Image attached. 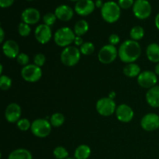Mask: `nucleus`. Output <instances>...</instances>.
Here are the masks:
<instances>
[{"instance_id":"45","label":"nucleus","mask_w":159,"mask_h":159,"mask_svg":"<svg viewBox=\"0 0 159 159\" xmlns=\"http://www.w3.org/2000/svg\"><path fill=\"white\" fill-rule=\"evenodd\" d=\"M66 159H75V158H66Z\"/></svg>"},{"instance_id":"8","label":"nucleus","mask_w":159,"mask_h":159,"mask_svg":"<svg viewBox=\"0 0 159 159\" xmlns=\"http://www.w3.org/2000/svg\"><path fill=\"white\" fill-rule=\"evenodd\" d=\"M118 56V51L113 45L107 44L101 48L98 53V59L104 65H109L114 61Z\"/></svg>"},{"instance_id":"28","label":"nucleus","mask_w":159,"mask_h":159,"mask_svg":"<svg viewBox=\"0 0 159 159\" xmlns=\"http://www.w3.org/2000/svg\"><path fill=\"white\" fill-rule=\"evenodd\" d=\"M53 155L57 159H66L68 158V152L65 148L58 146L54 149Z\"/></svg>"},{"instance_id":"46","label":"nucleus","mask_w":159,"mask_h":159,"mask_svg":"<svg viewBox=\"0 0 159 159\" xmlns=\"http://www.w3.org/2000/svg\"><path fill=\"white\" fill-rule=\"evenodd\" d=\"M27 1H33V0H27Z\"/></svg>"},{"instance_id":"40","label":"nucleus","mask_w":159,"mask_h":159,"mask_svg":"<svg viewBox=\"0 0 159 159\" xmlns=\"http://www.w3.org/2000/svg\"><path fill=\"white\" fill-rule=\"evenodd\" d=\"M95 5H96V7L102 8V6L104 5V3L102 2V0H96V2H95Z\"/></svg>"},{"instance_id":"16","label":"nucleus","mask_w":159,"mask_h":159,"mask_svg":"<svg viewBox=\"0 0 159 159\" xmlns=\"http://www.w3.org/2000/svg\"><path fill=\"white\" fill-rule=\"evenodd\" d=\"M21 18L23 23L29 25L36 24L40 19V13L35 8H27L24 9L21 14Z\"/></svg>"},{"instance_id":"35","label":"nucleus","mask_w":159,"mask_h":159,"mask_svg":"<svg viewBox=\"0 0 159 159\" xmlns=\"http://www.w3.org/2000/svg\"><path fill=\"white\" fill-rule=\"evenodd\" d=\"M134 4V0H118V5L121 9H128Z\"/></svg>"},{"instance_id":"41","label":"nucleus","mask_w":159,"mask_h":159,"mask_svg":"<svg viewBox=\"0 0 159 159\" xmlns=\"http://www.w3.org/2000/svg\"><path fill=\"white\" fill-rule=\"evenodd\" d=\"M155 26H156L157 29L159 30V12L156 15L155 19Z\"/></svg>"},{"instance_id":"20","label":"nucleus","mask_w":159,"mask_h":159,"mask_svg":"<svg viewBox=\"0 0 159 159\" xmlns=\"http://www.w3.org/2000/svg\"><path fill=\"white\" fill-rule=\"evenodd\" d=\"M146 55L148 59L153 63L159 62V44L152 43L146 48Z\"/></svg>"},{"instance_id":"44","label":"nucleus","mask_w":159,"mask_h":159,"mask_svg":"<svg viewBox=\"0 0 159 159\" xmlns=\"http://www.w3.org/2000/svg\"><path fill=\"white\" fill-rule=\"evenodd\" d=\"M70 1H72V2H78V1H79V0H70Z\"/></svg>"},{"instance_id":"21","label":"nucleus","mask_w":159,"mask_h":159,"mask_svg":"<svg viewBox=\"0 0 159 159\" xmlns=\"http://www.w3.org/2000/svg\"><path fill=\"white\" fill-rule=\"evenodd\" d=\"M8 159H33V156L27 149L17 148L9 154Z\"/></svg>"},{"instance_id":"32","label":"nucleus","mask_w":159,"mask_h":159,"mask_svg":"<svg viewBox=\"0 0 159 159\" xmlns=\"http://www.w3.org/2000/svg\"><path fill=\"white\" fill-rule=\"evenodd\" d=\"M56 20H57V16H56L55 13L53 12H48L45 14L43 17V20L44 24L48 25V26H51L54 24Z\"/></svg>"},{"instance_id":"6","label":"nucleus","mask_w":159,"mask_h":159,"mask_svg":"<svg viewBox=\"0 0 159 159\" xmlns=\"http://www.w3.org/2000/svg\"><path fill=\"white\" fill-rule=\"evenodd\" d=\"M116 102L109 97H103L97 101L96 105V111L99 115L103 116H110L116 113Z\"/></svg>"},{"instance_id":"13","label":"nucleus","mask_w":159,"mask_h":159,"mask_svg":"<svg viewBox=\"0 0 159 159\" xmlns=\"http://www.w3.org/2000/svg\"><path fill=\"white\" fill-rule=\"evenodd\" d=\"M96 5L93 0H79L75 5V11L82 16L90 15L95 10Z\"/></svg>"},{"instance_id":"26","label":"nucleus","mask_w":159,"mask_h":159,"mask_svg":"<svg viewBox=\"0 0 159 159\" xmlns=\"http://www.w3.org/2000/svg\"><path fill=\"white\" fill-rule=\"evenodd\" d=\"M65 116L61 113H55L51 115L50 118V123L51 126L54 127H59L65 123Z\"/></svg>"},{"instance_id":"17","label":"nucleus","mask_w":159,"mask_h":159,"mask_svg":"<svg viewBox=\"0 0 159 159\" xmlns=\"http://www.w3.org/2000/svg\"><path fill=\"white\" fill-rule=\"evenodd\" d=\"M2 52L9 58H16L20 54V46L15 40H6L2 43Z\"/></svg>"},{"instance_id":"31","label":"nucleus","mask_w":159,"mask_h":159,"mask_svg":"<svg viewBox=\"0 0 159 159\" xmlns=\"http://www.w3.org/2000/svg\"><path fill=\"white\" fill-rule=\"evenodd\" d=\"M31 123L30 122V120L26 118H23V119H20L18 122L16 123L17 127L20 129L22 131H26V130H30L31 128Z\"/></svg>"},{"instance_id":"12","label":"nucleus","mask_w":159,"mask_h":159,"mask_svg":"<svg viewBox=\"0 0 159 159\" xmlns=\"http://www.w3.org/2000/svg\"><path fill=\"white\" fill-rule=\"evenodd\" d=\"M34 36L37 41L41 44H46L52 37V32L49 26L46 24H40L36 27Z\"/></svg>"},{"instance_id":"30","label":"nucleus","mask_w":159,"mask_h":159,"mask_svg":"<svg viewBox=\"0 0 159 159\" xmlns=\"http://www.w3.org/2000/svg\"><path fill=\"white\" fill-rule=\"evenodd\" d=\"M18 32L19 34H20L21 37H28V36L30 34L31 28L29 24H26V23L22 22V23H20L18 26Z\"/></svg>"},{"instance_id":"14","label":"nucleus","mask_w":159,"mask_h":159,"mask_svg":"<svg viewBox=\"0 0 159 159\" xmlns=\"http://www.w3.org/2000/svg\"><path fill=\"white\" fill-rule=\"evenodd\" d=\"M116 116L119 121L123 123H129L133 120L134 113L130 106L127 104H120L116 107Z\"/></svg>"},{"instance_id":"2","label":"nucleus","mask_w":159,"mask_h":159,"mask_svg":"<svg viewBox=\"0 0 159 159\" xmlns=\"http://www.w3.org/2000/svg\"><path fill=\"white\" fill-rule=\"evenodd\" d=\"M121 8L118 3L113 1H108L104 3L101 8V16L107 23H116L120 17Z\"/></svg>"},{"instance_id":"24","label":"nucleus","mask_w":159,"mask_h":159,"mask_svg":"<svg viewBox=\"0 0 159 159\" xmlns=\"http://www.w3.org/2000/svg\"><path fill=\"white\" fill-rule=\"evenodd\" d=\"M91 155V148L86 144H81L75 151V159H88Z\"/></svg>"},{"instance_id":"47","label":"nucleus","mask_w":159,"mask_h":159,"mask_svg":"<svg viewBox=\"0 0 159 159\" xmlns=\"http://www.w3.org/2000/svg\"><path fill=\"white\" fill-rule=\"evenodd\" d=\"M158 115H159V114H158Z\"/></svg>"},{"instance_id":"37","label":"nucleus","mask_w":159,"mask_h":159,"mask_svg":"<svg viewBox=\"0 0 159 159\" xmlns=\"http://www.w3.org/2000/svg\"><path fill=\"white\" fill-rule=\"evenodd\" d=\"M15 0H0V6L2 8L10 7L14 3Z\"/></svg>"},{"instance_id":"29","label":"nucleus","mask_w":159,"mask_h":159,"mask_svg":"<svg viewBox=\"0 0 159 159\" xmlns=\"http://www.w3.org/2000/svg\"><path fill=\"white\" fill-rule=\"evenodd\" d=\"M12 81L9 76L2 75L0 77V89L3 91L9 89L12 86Z\"/></svg>"},{"instance_id":"15","label":"nucleus","mask_w":159,"mask_h":159,"mask_svg":"<svg viewBox=\"0 0 159 159\" xmlns=\"http://www.w3.org/2000/svg\"><path fill=\"white\" fill-rule=\"evenodd\" d=\"M22 110L19 104L12 102L9 104L5 110V118L9 123H17L20 120Z\"/></svg>"},{"instance_id":"18","label":"nucleus","mask_w":159,"mask_h":159,"mask_svg":"<svg viewBox=\"0 0 159 159\" xmlns=\"http://www.w3.org/2000/svg\"><path fill=\"white\" fill-rule=\"evenodd\" d=\"M54 13L59 20L68 22L72 19L74 16V10L67 5H61L56 8Z\"/></svg>"},{"instance_id":"9","label":"nucleus","mask_w":159,"mask_h":159,"mask_svg":"<svg viewBox=\"0 0 159 159\" xmlns=\"http://www.w3.org/2000/svg\"><path fill=\"white\" fill-rule=\"evenodd\" d=\"M152 12V5L148 0H136L133 6V12L139 20H146Z\"/></svg>"},{"instance_id":"39","label":"nucleus","mask_w":159,"mask_h":159,"mask_svg":"<svg viewBox=\"0 0 159 159\" xmlns=\"http://www.w3.org/2000/svg\"><path fill=\"white\" fill-rule=\"evenodd\" d=\"M5 38V33L4 30L2 29V27L0 28V42L3 43V41H4Z\"/></svg>"},{"instance_id":"43","label":"nucleus","mask_w":159,"mask_h":159,"mask_svg":"<svg viewBox=\"0 0 159 159\" xmlns=\"http://www.w3.org/2000/svg\"><path fill=\"white\" fill-rule=\"evenodd\" d=\"M155 73L157 75L159 76V62H158V63H157V65H155Z\"/></svg>"},{"instance_id":"7","label":"nucleus","mask_w":159,"mask_h":159,"mask_svg":"<svg viewBox=\"0 0 159 159\" xmlns=\"http://www.w3.org/2000/svg\"><path fill=\"white\" fill-rule=\"evenodd\" d=\"M42 69L40 67L31 64V65H27L23 67L21 70V76L26 82H37L41 79Z\"/></svg>"},{"instance_id":"22","label":"nucleus","mask_w":159,"mask_h":159,"mask_svg":"<svg viewBox=\"0 0 159 159\" xmlns=\"http://www.w3.org/2000/svg\"><path fill=\"white\" fill-rule=\"evenodd\" d=\"M123 72L127 77L135 78L138 77L141 74V71L139 65L134 62V63L127 64V65L123 69Z\"/></svg>"},{"instance_id":"38","label":"nucleus","mask_w":159,"mask_h":159,"mask_svg":"<svg viewBox=\"0 0 159 159\" xmlns=\"http://www.w3.org/2000/svg\"><path fill=\"white\" fill-rule=\"evenodd\" d=\"M75 44L76 45V46H82V44H83V40H82V38L81 37H75V41H74Z\"/></svg>"},{"instance_id":"36","label":"nucleus","mask_w":159,"mask_h":159,"mask_svg":"<svg viewBox=\"0 0 159 159\" xmlns=\"http://www.w3.org/2000/svg\"><path fill=\"white\" fill-rule=\"evenodd\" d=\"M109 43H110V44L116 46V44H118L120 43V37L117 34H112L109 37Z\"/></svg>"},{"instance_id":"33","label":"nucleus","mask_w":159,"mask_h":159,"mask_svg":"<svg viewBox=\"0 0 159 159\" xmlns=\"http://www.w3.org/2000/svg\"><path fill=\"white\" fill-rule=\"evenodd\" d=\"M46 62V57L43 54H41V53H39V54H37L34 57V65H37V66L40 67L41 68L43 65Z\"/></svg>"},{"instance_id":"27","label":"nucleus","mask_w":159,"mask_h":159,"mask_svg":"<svg viewBox=\"0 0 159 159\" xmlns=\"http://www.w3.org/2000/svg\"><path fill=\"white\" fill-rule=\"evenodd\" d=\"M79 50L81 51V54L83 55H91L95 51V46L92 42H84Z\"/></svg>"},{"instance_id":"19","label":"nucleus","mask_w":159,"mask_h":159,"mask_svg":"<svg viewBox=\"0 0 159 159\" xmlns=\"http://www.w3.org/2000/svg\"><path fill=\"white\" fill-rule=\"evenodd\" d=\"M146 101L153 108L159 107V85H155L149 89L146 93Z\"/></svg>"},{"instance_id":"25","label":"nucleus","mask_w":159,"mask_h":159,"mask_svg":"<svg viewBox=\"0 0 159 159\" xmlns=\"http://www.w3.org/2000/svg\"><path fill=\"white\" fill-rule=\"evenodd\" d=\"M130 36L131 40H135V41L141 40L144 36V28L141 26H134L130 30Z\"/></svg>"},{"instance_id":"23","label":"nucleus","mask_w":159,"mask_h":159,"mask_svg":"<svg viewBox=\"0 0 159 159\" xmlns=\"http://www.w3.org/2000/svg\"><path fill=\"white\" fill-rule=\"evenodd\" d=\"M89 26L86 20H80L76 22L74 26V32L76 37H82L88 32Z\"/></svg>"},{"instance_id":"34","label":"nucleus","mask_w":159,"mask_h":159,"mask_svg":"<svg viewBox=\"0 0 159 159\" xmlns=\"http://www.w3.org/2000/svg\"><path fill=\"white\" fill-rule=\"evenodd\" d=\"M16 61L17 63H18L19 65L24 67L26 66V65H27L28 63H29L30 57L29 56L26 54H25V53H20V54L17 56Z\"/></svg>"},{"instance_id":"5","label":"nucleus","mask_w":159,"mask_h":159,"mask_svg":"<svg viewBox=\"0 0 159 159\" xmlns=\"http://www.w3.org/2000/svg\"><path fill=\"white\" fill-rule=\"evenodd\" d=\"M31 132L34 136L40 138H47L51 132V124L47 119H37L31 124Z\"/></svg>"},{"instance_id":"10","label":"nucleus","mask_w":159,"mask_h":159,"mask_svg":"<svg viewBox=\"0 0 159 159\" xmlns=\"http://www.w3.org/2000/svg\"><path fill=\"white\" fill-rule=\"evenodd\" d=\"M158 82V77L154 71H144L138 76V83L141 87L144 89L152 88Z\"/></svg>"},{"instance_id":"3","label":"nucleus","mask_w":159,"mask_h":159,"mask_svg":"<svg viewBox=\"0 0 159 159\" xmlns=\"http://www.w3.org/2000/svg\"><path fill=\"white\" fill-rule=\"evenodd\" d=\"M75 37L74 30L69 27L64 26L56 31L54 35V40L57 46L65 48L74 43Z\"/></svg>"},{"instance_id":"11","label":"nucleus","mask_w":159,"mask_h":159,"mask_svg":"<svg viewBox=\"0 0 159 159\" xmlns=\"http://www.w3.org/2000/svg\"><path fill=\"white\" fill-rule=\"evenodd\" d=\"M141 126L145 131H154L159 128V115L154 113L144 115L141 120Z\"/></svg>"},{"instance_id":"4","label":"nucleus","mask_w":159,"mask_h":159,"mask_svg":"<svg viewBox=\"0 0 159 159\" xmlns=\"http://www.w3.org/2000/svg\"><path fill=\"white\" fill-rule=\"evenodd\" d=\"M81 58V51L77 47L68 46L61 53V61L65 66L72 67L77 65Z\"/></svg>"},{"instance_id":"1","label":"nucleus","mask_w":159,"mask_h":159,"mask_svg":"<svg viewBox=\"0 0 159 159\" xmlns=\"http://www.w3.org/2000/svg\"><path fill=\"white\" fill-rule=\"evenodd\" d=\"M141 48L138 41L127 40L123 42L118 49V56L124 63H134L140 57Z\"/></svg>"},{"instance_id":"42","label":"nucleus","mask_w":159,"mask_h":159,"mask_svg":"<svg viewBox=\"0 0 159 159\" xmlns=\"http://www.w3.org/2000/svg\"><path fill=\"white\" fill-rule=\"evenodd\" d=\"M116 93H115V92H110V94H109L108 97L110 98V99H113L115 97H116Z\"/></svg>"}]
</instances>
